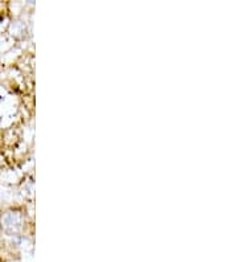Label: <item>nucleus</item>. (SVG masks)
Returning <instances> with one entry per match:
<instances>
[{
    "label": "nucleus",
    "mask_w": 238,
    "mask_h": 262,
    "mask_svg": "<svg viewBox=\"0 0 238 262\" xmlns=\"http://www.w3.org/2000/svg\"><path fill=\"white\" fill-rule=\"evenodd\" d=\"M19 224L20 217L16 213H12V212L4 214L3 217H2V225H3L6 229H13V228L17 227Z\"/></svg>",
    "instance_id": "obj_1"
}]
</instances>
